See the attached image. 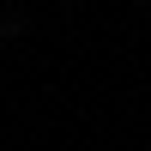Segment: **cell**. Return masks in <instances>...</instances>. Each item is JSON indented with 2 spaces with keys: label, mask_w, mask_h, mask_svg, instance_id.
I'll return each instance as SVG.
<instances>
[{
  "label": "cell",
  "mask_w": 151,
  "mask_h": 151,
  "mask_svg": "<svg viewBox=\"0 0 151 151\" xmlns=\"http://www.w3.org/2000/svg\"><path fill=\"white\" fill-rule=\"evenodd\" d=\"M0 42H6V36H0Z\"/></svg>",
  "instance_id": "cell-1"
}]
</instances>
